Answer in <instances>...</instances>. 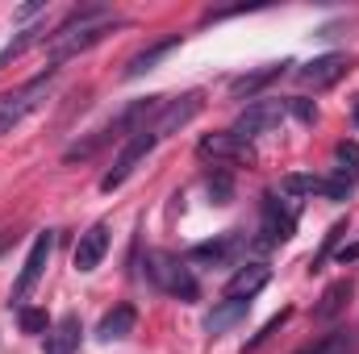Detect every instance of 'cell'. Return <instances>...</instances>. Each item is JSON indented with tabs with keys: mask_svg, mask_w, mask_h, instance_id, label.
Listing matches in <instances>:
<instances>
[{
	"mask_svg": "<svg viewBox=\"0 0 359 354\" xmlns=\"http://www.w3.org/2000/svg\"><path fill=\"white\" fill-rule=\"evenodd\" d=\"M117 25H121V21H117L113 8H104V4L72 8V13L63 17V25L46 38V55H50L55 63H63V59H72V55H84L96 42H104Z\"/></svg>",
	"mask_w": 359,
	"mask_h": 354,
	"instance_id": "cell-1",
	"label": "cell"
},
{
	"mask_svg": "<svg viewBox=\"0 0 359 354\" xmlns=\"http://www.w3.org/2000/svg\"><path fill=\"white\" fill-rule=\"evenodd\" d=\"M163 108V96H147V100H134V104H126L113 121H104L92 138H84V142H76L72 150H67V163H76V159H92L96 150H104L109 142H121V138H134L155 113Z\"/></svg>",
	"mask_w": 359,
	"mask_h": 354,
	"instance_id": "cell-2",
	"label": "cell"
},
{
	"mask_svg": "<svg viewBox=\"0 0 359 354\" xmlns=\"http://www.w3.org/2000/svg\"><path fill=\"white\" fill-rule=\"evenodd\" d=\"M142 271H147V279H151L159 292H168V296H176V300H188V304H192V300L201 296V288H196L188 263L176 259V255H168V250H147Z\"/></svg>",
	"mask_w": 359,
	"mask_h": 354,
	"instance_id": "cell-3",
	"label": "cell"
},
{
	"mask_svg": "<svg viewBox=\"0 0 359 354\" xmlns=\"http://www.w3.org/2000/svg\"><path fill=\"white\" fill-rule=\"evenodd\" d=\"M50 84H55V67H46L42 76H34L29 84H21L17 92H4V96H0V134H13V129L46 100Z\"/></svg>",
	"mask_w": 359,
	"mask_h": 354,
	"instance_id": "cell-4",
	"label": "cell"
},
{
	"mask_svg": "<svg viewBox=\"0 0 359 354\" xmlns=\"http://www.w3.org/2000/svg\"><path fill=\"white\" fill-rule=\"evenodd\" d=\"M155 146H159V134H155L151 125H142V129H138L134 138H126L121 155L113 159V171H104L100 187H104V192H117V187H121L126 179L134 176V167H138V163H142V159H147V155H151Z\"/></svg>",
	"mask_w": 359,
	"mask_h": 354,
	"instance_id": "cell-5",
	"label": "cell"
},
{
	"mask_svg": "<svg viewBox=\"0 0 359 354\" xmlns=\"http://www.w3.org/2000/svg\"><path fill=\"white\" fill-rule=\"evenodd\" d=\"M288 117V100H251L247 104V113L234 121V138H243V142H251V138H259V134H268L276 129L280 121Z\"/></svg>",
	"mask_w": 359,
	"mask_h": 354,
	"instance_id": "cell-6",
	"label": "cell"
},
{
	"mask_svg": "<svg viewBox=\"0 0 359 354\" xmlns=\"http://www.w3.org/2000/svg\"><path fill=\"white\" fill-rule=\"evenodd\" d=\"M50 250H55V229H46V234L34 238V246H29V255H25V267H21V275H17V283H13V300H25V296L38 288L42 271L50 263Z\"/></svg>",
	"mask_w": 359,
	"mask_h": 354,
	"instance_id": "cell-7",
	"label": "cell"
},
{
	"mask_svg": "<svg viewBox=\"0 0 359 354\" xmlns=\"http://www.w3.org/2000/svg\"><path fill=\"white\" fill-rule=\"evenodd\" d=\"M243 250H247V234H243V229H230V234H222V238H213V242L192 246L188 259L201 263V267H226V263H234Z\"/></svg>",
	"mask_w": 359,
	"mask_h": 354,
	"instance_id": "cell-8",
	"label": "cell"
},
{
	"mask_svg": "<svg viewBox=\"0 0 359 354\" xmlns=\"http://www.w3.org/2000/svg\"><path fill=\"white\" fill-rule=\"evenodd\" d=\"M201 113V92H184L180 100H163V108L155 113V121H151V129L159 134V142L168 138V134H176V129H184L192 117Z\"/></svg>",
	"mask_w": 359,
	"mask_h": 354,
	"instance_id": "cell-9",
	"label": "cell"
},
{
	"mask_svg": "<svg viewBox=\"0 0 359 354\" xmlns=\"http://www.w3.org/2000/svg\"><path fill=\"white\" fill-rule=\"evenodd\" d=\"M359 183V142H339V167L326 179V200H347Z\"/></svg>",
	"mask_w": 359,
	"mask_h": 354,
	"instance_id": "cell-10",
	"label": "cell"
},
{
	"mask_svg": "<svg viewBox=\"0 0 359 354\" xmlns=\"http://www.w3.org/2000/svg\"><path fill=\"white\" fill-rule=\"evenodd\" d=\"M196 155L201 159H213V163H255V150L251 142L234 138V134H209L196 142Z\"/></svg>",
	"mask_w": 359,
	"mask_h": 354,
	"instance_id": "cell-11",
	"label": "cell"
},
{
	"mask_svg": "<svg viewBox=\"0 0 359 354\" xmlns=\"http://www.w3.org/2000/svg\"><path fill=\"white\" fill-rule=\"evenodd\" d=\"M347 67H351L347 55H318V59H309V63L297 71V80H301L305 88L322 92V88H330V84H339V80L347 76Z\"/></svg>",
	"mask_w": 359,
	"mask_h": 354,
	"instance_id": "cell-12",
	"label": "cell"
},
{
	"mask_svg": "<svg viewBox=\"0 0 359 354\" xmlns=\"http://www.w3.org/2000/svg\"><path fill=\"white\" fill-rule=\"evenodd\" d=\"M292 229H297V217L288 213V208H280V200L276 196H264V238H259V246H276V242H288L292 238Z\"/></svg>",
	"mask_w": 359,
	"mask_h": 354,
	"instance_id": "cell-13",
	"label": "cell"
},
{
	"mask_svg": "<svg viewBox=\"0 0 359 354\" xmlns=\"http://www.w3.org/2000/svg\"><path fill=\"white\" fill-rule=\"evenodd\" d=\"M247 313H251V300H247V296H226V300L205 317V334H209V338H222V334H226L230 325H238Z\"/></svg>",
	"mask_w": 359,
	"mask_h": 354,
	"instance_id": "cell-14",
	"label": "cell"
},
{
	"mask_svg": "<svg viewBox=\"0 0 359 354\" xmlns=\"http://www.w3.org/2000/svg\"><path fill=\"white\" fill-rule=\"evenodd\" d=\"M104 250H109V225L96 221L88 234L80 238V246H76V271H96L100 259H104Z\"/></svg>",
	"mask_w": 359,
	"mask_h": 354,
	"instance_id": "cell-15",
	"label": "cell"
},
{
	"mask_svg": "<svg viewBox=\"0 0 359 354\" xmlns=\"http://www.w3.org/2000/svg\"><path fill=\"white\" fill-rule=\"evenodd\" d=\"M284 67H292V63H288V59H284V63H268V67H259V71H247V76L230 80V96H234V100H243V96H247V100H255V92H264L271 80H280V76H284Z\"/></svg>",
	"mask_w": 359,
	"mask_h": 354,
	"instance_id": "cell-16",
	"label": "cell"
},
{
	"mask_svg": "<svg viewBox=\"0 0 359 354\" xmlns=\"http://www.w3.org/2000/svg\"><path fill=\"white\" fill-rule=\"evenodd\" d=\"M80 317L76 313H67V317H59L55 325H50V334H46V354H76L80 351Z\"/></svg>",
	"mask_w": 359,
	"mask_h": 354,
	"instance_id": "cell-17",
	"label": "cell"
},
{
	"mask_svg": "<svg viewBox=\"0 0 359 354\" xmlns=\"http://www.w3.org/2000/svg\"><path fill=\"white\" fill-rule=\"evenodd\" d=\"M134 325H138L134 304H117L113 313H104V317H100L96 338H100V342H121V338H130V334H134Z\"/></svg>",
	"mask_w": 359,
	"mask_h": 354,
	"instance_id": "cell-18",
	"label": "cell"
},
{
	"mask_svg": "<svg viewBox=\"0 0 359 354\" xmlns=\"http://www.w3.org/2000/svg\"><path fill=\"white\" fill-rule=\"evenodd\" d=\"M180 46V38H168V42H155V46H147V50H138L130 63H126V80H138V76H147V71H155V63H163L172 50Z\"/></svg>",
	"mask_w": 359,
	"mask_h": 354,
	"instance_id": "cell-19",
	"label": "cell"
},
{
	"mask_svg": "<svg viewBox=\"0 0 359 354\" xmlns=\"http://www.w3.org/2000/svg\"><path fill=\"white\" fill-rule=\"evenodd\" d=\"M297 354H359V330H334L322 342H313Z\"/></svg>",
	"mask_w": 359,
	"mask_h": 354,
	"instance_id": "cell-20",
	"label": "cell"
},
{
	"mask_svg": "<svg viewBox=\"0 0 359 354\" xmlns=\"http://www.w3.org/2000/svg\"><path fill=\"white\" fill-rule=\"evenodd\" d=\"M351 292H355V288H351V279H339V283H330V288H326V296H322V304L313 309V317H318V321H330V317H339V313L347 309Z\"/></svg>",
	"mask_w": 359,
	"mask_h": 354,
	"instance_id": "cell-21",
	"label": "cell"
},
{
	"mask_svg": "<svg viewBox=\"0 0 359 354\" xmlns=\"http://www.w3.org/2000/svg\"><path fill=\"white\" fill-rule=\"evenodd\" d=\"M268 279H271L268 267L247 263L243 271H238V275H234V279H230V296H247V300H251V296H255V292H259V288H264Z\"/></svg>",
	"mask_w": 359,
	"mask_h": 354,
	"instance_id": "cell-22",
	"label": "cell"
},
{
	"mask_svg": "<svg viewBox=\"0 0 359 354\" xmlns=\"http://www.w3.org/2000/svg\"><path fill=\"white\" fill-rule=\"evenodd\" d=\"M284 192H297V196H326V179L322 176H288L284 179Z\"/></svg>",
	"mask_w": 359,
	"mask_h": 354,
	"instance_id": "cell-23",
	"label": "cell"
},
{
	"mask_svg": "<svg viewBox=\"0 0 359 354\" xmlns=\"http://www.w3.org/2000/svg\"><path fill=\"white\" fill-rule=\"evenodd\" d=\"M17 321H21V330H25V334H50L46 313H42V309H17Z\"/></svg>",
	"mask_w": 359,
	"mask_h": 354,
	"instance_id": "cell-24",
	"label": "cell"
},
{
	"mask_svg": "<svg viewBox=\"0 0 359 354\" xmlns=\"http://www.w3.org/2000/svg\"><path fill=\"white\" fill-rule=\"evenodd\" d=\"M209 196H213V204H230V176L226 171L209 176Z\"/></svg>",
	"mask_w": 359,
	"mask_h": 354,
	"instance_id": "cell-25",
	"label": "cell"
},
{
	"mask_svg": "<svg viewBox=\"0 0 359 354\" xmlns=\"http://www.w3.org/2000/svg\"><path fill=\"white\" fill-rule=\"evenodd\" d=\"M284 321H288V309H284V313H280V317H271L268 325H264V330H259V334H255V338H251V342H247V351H259V346H264V342H268L271 334H276V330H280V325H284Z\"/></svg>",
	"mask_w": 359,
	"mask_h": 354,
	"instance_id": "cell-26",
	"label": "cell"
},
{
	"mask_svg": "<svg viewBox=\"0 0 359 354\" xmlns=\"http://www.w3.org/2000/svg\"><path fill=\"white\" fill-rule=\"evenodd\" d=\"M288 113L301 117V121H318V108H313L309 100H288Z\"/></svg>",
	"mask_w": 359,
	"mask_h": 354,
	"instance_id": "cell-27",
	"label": "cell"
},
{
	"mask_svg": "<svg viewBox=\"0 0 359 354\" xmlns=\"http://www.w3.org/2000/svg\"><path fill=\"white\" fill-rule=\"evenodd\" d=\"M359 259V242H351V246H343V250H339V263L347 267V263H355Z\"/></svg>",
	"mask_w": 359,
	"mask_h": 354,
	"instance_id": "cell-28",
	"label": "cell"
},
{
	"mask_svg": "<svg viewBox=\"0 0 359 354\" xmlns=\"http://www.w3.org/2000/svg\"><path fill=\"white\" fill-rule=\"evenodd\" d=\"M351 121H355V129H359V100H355V108H351Z\"/></svg>",
	"mask_w": 359,
	"mask_h": 354,
	"instance_id": "cell-29",
	"label": "cell"
}]
</instances>
